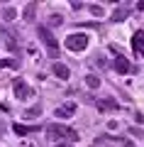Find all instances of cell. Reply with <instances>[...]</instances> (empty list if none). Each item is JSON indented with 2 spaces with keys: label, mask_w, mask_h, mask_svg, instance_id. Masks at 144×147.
Masks as SVG:
<instances>
[{
  "label": "cell",
  "mask_w": 144,
  "mask_h": 147,
  "mask_svg": "<svg viewBox=\"0 0 144 147\" xmlns=\"http://www.w3.org/2000/svg\"><path fill=\"white\" fill-rule=\"evenodd\" d=\"M0 135H3V123H0Z\"/></svg>",
  "instance_id": "ffe728a7"
},
{
  "label": "cell",
  "mask_w": 144,
  "mask_h": 147,
  "mask_svg": "<svg viewBox=\"0 0 144 147\" xmlns=\"http://www.w3.org/2000/svg\"><path fill=\"white\" fill-rule=\"evenodd\" d=\"M129 15V7H120V10H115V15H113V20L115 22H122L125 17Z\"/></svg>",
  "instance_id": "8fae6325"
},
{
  "label": "cell",
  "mask_w": 144,
  "mask_h": 147,
  "mask_svg": "<svg viewBox=\"0 0 144 147\" xmlns=\"http://www.w3.org/2000/svg\"><path fill=\"white\" fill-rule=\"evenodd\" d=\"M12 130H15V135L25 137V135H32V132H37V125H20V123H15V125H12Z\"/></svg>",
  "instance_id": "ba28073f"
},
{
  "label": "cell",
  "mask_w": 144,
  "mask_h": 147,
  "mask_svg": "<svg viewBox=\"0 0 144 147\" xmlns=\"http://www.w3.org/2000/svg\"><path fill=\"white\" fill-rule=\"evenodd\" d=\"M61 22H64L61 15H52V17H49V25H61Z\"/></svg>",
  "instance_id": "9a60e30c"
},
{
  "label": "cell",
  "mask_w": 144,
  "mask_h": 147,
  "mask_svg": "<svg viewBox=\"0 0 144 147\" xmlns=\"http://www.w3.org/2000/svg\"><path fill=\"white\" fill-rule=\"evenodd\" d=\"M39 113H42V105H34V108L27 110V118H34V115H39Z\"/></svg>",
  "instance_id": "5bb4252c"
},
{
  "label": "cell",
  "mask_w": 144,
  "mask_h": 147,
  "mask_svg": "<svg viewBox=\"0 0 144 147\" xmlns=\"http://www.w3.org/2000/svg\"><path fill=\"white\" fill-rule=\"evenodd\" d=\"M88 47V34H68L66 37V49H71V52H83V49Z\"/></svg>",
  "instance_id": "3957f363"
},
{
  "label": "cell",
  "mask_w": 144,
  "mask_h": 147,
  "mask_svg": "<svg viewBox=\"0 0 144 147\" xmlns=\"http://www.w3.org/2000/svg\"><path fill=\"white\" fill-rule=\"evenodd\" d=\"M39 37H42V42L46 44V49H49V57H52V59H59V44H56V39H54L52 30L42 25V27H39Z\"/></svg>",
  "instance_id": "7a4b0ae2"
},
{
  "label": "cell",
  "mask_w": 144,
  "mask_h": 147,
  "mask_svg": "<svg viewBox=\"0 0 144 147\" xmlns=\"http://www.w3.org/2000/svg\"><path fill=\"white\" fill-rule=\"evenodd\" d=\"M132 47H134V52H139V54L144 57V30L134 32V37H132Z\"/></svg>",
  "instance_id": "5b68a950"
},
{
  "label": "cell",
  "mask_w": 144,
  "mask_h": 147,
  "mask_svg": "<svg viewBox=\"0 0 144 147\" xmlns=\"http://www.w3.org/2000/svg\"><path fill=\"white\" fill-rule=\"evenodd\" d=\"M76 113V103H64L56 108V118H71Z\"/></svg>",
  "instance_id": "277c9868"
},
{
  "label": "cell",
  "mask_w": 144,
  "mask_h": 147,
  "mask_svg": "<svg viewBox=\"0 0 144 147\" xmlns=\"http://www.w3.org/2000/svg\"><path fill=\"white\" fill-rule=\"evenodd\" d=\"M46 140L59 142V145H64V142H76L78 132L71 130V127H66V125H61V123H52V125H46Z\"/></svg>",
  "instance_id": "6da1fadb"
},
{
  "label": "cell",
  "mask_w": 144,
  "mask_h": 147,
  "mask_svg": "<svg viewBox=\"0 0 144 147\" xmlns=\"http://www.w3.org/2000/svg\"><path fill=\"white\" fill-rule=\"evenodd\" d=\"M113 66H115V71H117V74H127V71H129V61H127L125 57H120V54L115 57Z\"/></svg>",
  "instance_id": "52a82bcc"
},
{
  "label": "cell",
  "mask_w": 144,
  "mask_h": 147,
  "mask_svg": "<svg viewBox=\"0 0 144 147\" xmlns=\"http://www.w3.org/2000/svg\"><path fill=\"white\" fill-rule=\"evenodd\" d=\"M90 12H93V15H98V17H100V15H103V7H98V5H93V7H90Z\"/></svg>",
  "instance_id": "2e32d148"
},
{
  "label": "cell",
  "mask_w": 144,
  "mask_h": 147,
  "mask_svg": "<svg viewBox=\"0 0 144 147\" xmlns=\"http://www.w3.org/2000/svg\"><path fill=\"white\" fill-rule=\"evenodd\" d=\"M122 147H134V145H132V142H125V145H122Z\"/></svg>",
  "instance_id": "d6986e66"
},
{
  "label": "cell",
  "mask_w": 144,
  "mask_h": 147,
  "mask_svg": "<svg viewBox=\"0 0 144 147\" xmlns=\"http://www.w3.org/2000/svg\"><path fill=\"white\" fill-rule=\"evenodd\" d=\"M54 74H56L59 79H68V66L61 64V61H56V64H54Z\"/></svg>",
  "instance_id": "30bf717a"
},
{
  "label": "cell",
  "mask_w": 144,
  "mask_h": 147,
  "mask_svg": "<svg viewBox=\"0 0 144 147\" xmlns=\"http://www.w3.org/2000/svg\"><path fill=\"white\" fill-rule=\"evenodd\" d=\"M34 10H37V3H29L25 7V20H34Z\"/></svg>",
  "instance_id": "4fadbf2b"
},
{
  "label": "cell",
  "mask_w": 144,
  "mask_h": 147,
  "mask_svg": "<svg viewBox=\"0 0 144 147\" xmlns=\"http://www.w3.org/2000/svg\"><path fill=\"white\" fill-rule=\"evenodd\" d=\"M129 132H132V135H137V137H144V132H142V130H137V127H132Z\"/></svg>",
  "instance_id": "ac0fdd59"
},
{
  "label": "cell",
  "mask_w": 144,
  "mask_h": 147,
  "mask_svg": "<svg viewBox=\"0 0 144 147\" xmlns=\"http://www.w3.org/2000/svg\"><path fill=\"white\" fill-rule=\"evenodd\" d=\"M59 147H71V145H59Z\"/></svg>",
  "instance_id": "44dd1931"
},
{
  "label": "cell",
  "mask_w": 144,
  "mask_h": 147,
  "mask_svg": "<svg viewBox=\"0 0 144 147\" xmlns=\"http://www.w3.org/2000/svg\"><path fill=\"white\" fill-rule=\"evenodd\" d=\"M86 84L90 86V88H98V86H100V79L95 76V74H88V76H86Z\"/></svg>",
  "instance_id": "7c38bea8"
},
{
  "label": "cell",
  "mask_w": 144,
  "mask_h": 147,
  "mask_svg": "<svg viewBox=\"0 0 144 147\" xmlns=\"http://www.w3.org/2000/svg\"><path fill=\"white\" fill-rule=\"evenodd\" d=\"M5 17H7V20H12V17H15V10H12V7H7V10H5Z\"/></svg>",
  "instance_id": "e0dca14e"
},
{
  "label": "cell",
  "mask_w": 144,
  "mask_h": 147,
  "mask_svg": "<svg viewBox=\"0 0 144 147\" xmlns=\"http://www.w3.org/2000/svg\"><path fill=\"white\" fill-rule=\"evenodd\" d=\"M12 91H15V96H17V98H29V96H32V88L25 84V81H17Z\"/></svg>",
  "instance_id": "8992f818"
},
{
  "label": "cell",
  "mask_w": 144,
  "mask_h": 147,
  "mask_svg": "<svg viewBox=\"0 0 144 147\" xmlns=\"http://www.w3.org/2000/svg\"><path fill=\"white\" fill-rule=\"evenodd\" d=\"M98 110H103V113H108V110H117V100H113V98L98 100Z\"/></svg>",
  "instance_id": "9c48e42d"
}]
</instances>
